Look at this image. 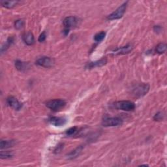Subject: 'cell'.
Listing matches in <instances>:
<instances>
[{"mask_svg":"<svg viewBox=\"0 0 167 167\" xmlns=\"http://www.w3.org/2000/svg\"><path fill=\"white\" fill-rule=\"evenodd\" d=\"M22 39L24 43L28 46L33 45L35 43V38L33 34L31 31H27L22 36Z\"/></svg>","mask_w":167,"mask_h":167,"instance_id":"obj_12","label":"cell"},{"mask_svg":"<svg viewBox=\"0 0 167 167\" xmlns=\"http://www.w3.org/2000/svg\"><path fill=\"white\" fill-rule=\"evenodd\" d=\"M15 66L18 71H21V72L26 71L27 70H28V69L30 68V65L29 63L24 62V61H20L18 60L15 61Z\"/></svg>","mask_w":167,"mask_h":167,"instance_id":"obj_10","label":"cell"},{"mask_svg":"<svg viewBox=\"0 0 167 167\" xmlns=\"http://www.w3.org/2000/svg\"><path fill=\"white\" fill-rule=\"evenodd\" d=\"M18 3V1H1L2 5L7 9H12Z\"/></svg>","mask_w":167,"mask_h":167,"instance_id":"obj_16","label":"cell"},{"mask_svg":"<svg viewBox=\"0 0 167 167\" xmlns=\"http://www.w3.org/2000/svg\"><path fill=\"white\" fill-rule=\"evenodd\" d=\"M78 24L79 19L74 16L67 17L63 21V24L65 26V29L67 30H70L71 28L76 27Z\"/></svg>","mask_w":167,"mask_h":167,"instance_id":"obj_6","label":"cell"},{"mask_svg":"<svg viewBox=\"0 0 167 167\" xmlns=\"http://www.w3.org/2000/svg\"><path fill=\"white\" fill-rule=\"evenodd\" d=\"M107 60L105 58H102L100 60L93 61V62H90L89 64H88L86 65V68L88 69H92L95 67H102L103 65H105L107 64Z\"/></svg>","mask_w":167,"mask_h":167,"instance_id":"obj_13","label":"cell"},{"mask_svg":"<svg viewBox=\"0 0 167 167\" xmlns=\"http://www.w3.org/2000/svg\"><path fill=\"white\" fill-rule=\"evenodd\" d=\"M36 65L40 67H43L45 68H50L54 65V60L50 57L43 56L39 58L36 62Z\"/></svg>","mask_w":167,"mask_h":167,"instance_id":"obj_7","label":"cell"},{"mask_svg":"<svg viewBox=\"0 0 167 167\" xmlns=\"http://www.w3.org/2000/svg\"><path fill=\"white\" fill-rule=\"evenodd\" d=\"M49 123L55 127H62L67 123V120L65 117H57L52 116L48 119Z\"/></svg>","mask_w":167,"mask_h":167,"instance_id":"obj_8","label":"cell"},{"mask_svg":"<svg viewBox=\"0 0 167 167\" xmlns=\"http://www.w3.org/2000/svg\"><path fill=\"white\" fill-rule=\"evenodd\" d=\"M64 146V145H63V144L58 145V147H57V148L55 150V151L56 152V153H60V152L61 151V149H62L63 148H64V146Z\"/></svg>","mask_w":167,"mask_h":167,"instance_id":"obj_26","label":"cell"},{"mask_svg":"<svg viewBox=\"0 0 167 167\" xmlns=\"http://www.w3.org/2000/svg\"><path fill=\"white\" fill-rule=\"evenodd\" d=\"M13 42H14V38L12 37H9L5 43L2 45V48H1V53L2 54L4 52H5L7 50L8 48L10 47V46L13 43Z\"/></svg>","mask_w":167,"mask_h":167,"instance_id":"obj_17","label":"cell"},{"mask_svg":"<svg viewBox=\"0 0 167 167\" xmlns=\"http://www.w3.org/2000/svg\"><path fill=\"white\" fill-rule=\"evenodd\" d=\"M77 131H78V128L76 127H71L69 129H68L66 131V134L69 136H71V135H74Z\"/></svg>","mask_w":167,"mask_h":167,"instance_id":"obj_22","label":"cell"},{"mask_svg":"<svg viewBox=\"0 0 167 167\" xmlns=\"http://www.w3.org/2000/svg\"><path fill=\"white\" fill-rule=\"evenodd\" d=\"M141 166H148V165H141Z\"/></svg>","mask_w":167,"mask_h":167,"instance_id":"obj_27","label":"cell"},{"mask_svg":"<svg viewBox=\"0 0 167 167\" xmlns=\"http://www.w3.org/2000/svg\"><path fill=\"white\" fill-rule=\"evenodd\" d=\"M150 90V85L145 83H137L131 88V93L136 97H141L147 94Z\"/></svg>","mask_w":167,"mask_h":167,"instance_id":"obj_1","label":"cell"},{"mask_svg":"<svg viewBox=\"0 0 167 167\" xmlns=\"http://www.w3.org/2000/svg\"><path fill=\"white\" fill-rule=\"evenodd\" d=\"M154 30L156 33H159L162 31V27L160 26H155L154 27Z\"/></svg>","mask_w":167,"mask_h":167,"instance_id":"obj_25","label":"cell"},{"mask_svg":"<svg viewBox=\"0 0 167 167\" xmlns=\"http://www.w3.org/2000/svg\"><path fill=\"white\" fill-rule=\"evenodd\" d=\"M106 36V33L104 31H101L99 33H97L94 36V40L97 43H100L101 42L104 37Z\"/></svg>","mask_w":167,"mask_h":167,"instance_id":"obj_19","label":"cell"},{"mask_svg":"<svg viewBox=\"0 0 167 167\" xmlns=\"http://www.w3.org/2000/svg\"><path fill=\"white\" fill-rule=\"evenodd\" d=\"M15 144V141H8V140H1L0 141V148L2 150L7 149L12 147Z\"/></svg>","mask_w":167,"mask_h":167,"instance_id":"obj_15","label":"cell"},{"mask_svg":"<svg viewBox=\"0 0 167 167\" xmlns=\"http://www.w3.org/2000/svg\"><path fill=\"white\" fill-rule=\"evenodd\" d=\"M163 114L161 112H157L154 117V120L155 121H160V120H162L163 119Z\"/></svg>","mask_w":167,"mask_h":167,"instance_id":"obj_23","label":"cell"},{"mask_svg":"<svg viewBox=\"0 0 167 167\" xmlns=\"http://www.w3.org/2000/svg\"><path fill=\"white\" fill-rule=\"evenodd\" d=\"M66 101L64 99H54L48 101L46 103V106L48 108L50 109L54 112H57L64 108L66 106Z\"/></svg>","mask_w":167,"mask_h":167,"instance_id":"obj_3","label":"cell"},{"mask_svg":"<svg viewBox=\"0 0 167 167\" xmlns=\"http://www.w3.org/2000/svg\"><path fill=\"white\" fill-rule=\"evenodd\" d=\"M13 154L10 151H2L1 154H0V157L2 159H7L12 157Z\"/></svg>","mask_w":167,"mask_h":167,"instance_id":"obj_20","label":"cell"},{"mask_svg":"<svg viewBox=\"0 0 167 167\" xmlns=\"http://www.w3.org/2000/svg\"><path fill=\"white\" fill-rule=\"evenodd\" d=\"M83 148H84V147L82 146H79V147H77L76 149H74V150H73L72 151L69 153V154H67V159H75L76 157H77L81 154Z\"/></svg>","mask_w":167,"mask_h":167,"instance_id":"obj_14","label":"cell"},{"mask_svg":"<svg viewBox=\"0 0 167 167\" xmlns=\"http://www.w3.org/2000/svg\"><path fill=\"white\" fill-rule=\"evenodd\" d=\"M127 3H128V2H126L124 3H123L122 5H120L115 11H114L112 13H111L110 15L108 16L107 17L108 20H117V19L121 18L123 16L124 13L125 12V11H126Z\"/></svg>","mask_w":167,"mask_h":167,"instance_id":"obj_4","label":"cell"},{"mask_svg":"<svg viewBox=\"0 0 167 167\" xmlns=\"http://www.w3.org/2000/svg\"><path fill=\"white\" fill-rule=\"evenodd\" d=\"M113 106L115 108L123 111H132L135 108V104L131 101H118L114 103Z\"/></svg>","mask_w":167,"mask_h":167,"instance_id":"obj_2","label":"cell"},{"mask_svg":"<svg viewBox=\"0 0 167 167\" xmlns=\"http://www.w3.org/2000/svg\"><path fill=\"white\" fill-rule=\"evenodd\" d=\"M7 103L11 108L15 110H20L23 107V104L13 96L9 97L7 99Z\"/></svg>","mask_w":167,"mask_h":167,"instance_id":"obj_9","label":"cell"},{"mask_svg":"<svg viewBox=\"0 0 167 167\" xmlns=\"http://www.w3.org/2000/svg\"><path fill=\"white\" fill-rule=\"evenodd\" d=\"M46 39V33L45 31H43L42 33H41V35L39 37L38 41L40 43H42V42H44Z\"/></svg>","mask_w":167,"mask_h":167,"instance_id":"obj_24","label":"cell"},{"mask_svg":"<svg viewBox=\"0 0 167 167\" xmlns=\"http://www.w3.org/2000/svg\"><path fill=\"white\" fill-rule=\"evenodd\" d=\"M123 124V120L117 117H105L102 121L104 127H116Z\"/></svg>","mask_w":167,"mask_h":167,"instance_id":"obj_5","label":"cell"},{"mask_svg":"<svg viewBox=\"0 0 167 167\" xmlns=\"http://www.w3.org/2000/svg\"><path fill=\"white\" fill-rule=\"evenodd\" d=\"M133 46L131 45H127L125 46H122L120 48H117V49L114 50L112 52V54H115V55H117V54H128L129 52H131L133 50Z\"/></svg>","mask_w":167,"mask_h":167,"instance_id":"obj_11","label":"cell"},{"mask_svg":"<svg viewBox=\"0 0 167 167\" xmlns=\"http://www.w3.org/2000/svg\"><path fill=\"white\" fill-rule=\"evenodd\" d=\"M24 22L23 20L18 19V20H17L15 22V27L17 30L22 29L24 27Z\"/></svg>","mask_w":167,"mask_h":167,"instance_id":"obj_21","label":"cell"},{"mask_svg":"<svg viewBox=\"0 0 167 167\" xmlns=\"http://www.w3.org/2000/svg\"><path fill=\"white\" fill-rule=\"evenodd\" d=\"M166 50V45L164 43H159L155 48V51L159 54H162L165 53Z\"/></svg>","mask_w":167,"mask_h":167,"instance_id":"obj_18","label":"cell"}]
</instances>
